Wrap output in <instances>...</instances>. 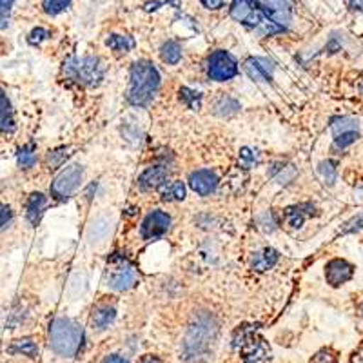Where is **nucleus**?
Instances as JSON below:
<instances>
[{
	"instance_id": "f257e3e1",
	"label": "nucleus",
	"mask_w": 363,
	"mask_h": 363,
	"mask_svg": "<svg viewBox=\"0 0 363 363\" xmlns=\"http://www.w3.org/2000/svg\"><path fill=\"white\" fill-rule=\"evenodd\" d=\"M231 17L262 35H277L293 22L289 0H233Z\"/></svg>"
},
{
	"instance_id": "f03ea898",
	"label": "nucleus",
	"mask_w": 363,
	"mask_h": 363,
	"mask_svg": "<svg viewBox=\"0 0 363 363\" xmlns=\"http://www.w3.org/2000/svg\"><path fill=\"white\" fill-rule=\"evenodd\" d=\"M160 87V73L157 67L147 60H138L131 66L129 74V87L125 93V99L131 106L144 108L157 95Z\"/></svg>"
},
{
	"instance_id": "7ed1b4c3",
	"label": "nucleus",
	"mask_w": 363,
	"mask_h": 363,
	"mask_svg": "<svg viewBox=\"0 0 363 363\" xmlns=\"http://www.w3.org/2000/svg\"><path fill=\"white\" fill-rule=\"evenodd\" d=\"M82 342V327L69 318H57L50 325V345L58 356L73 358L80 351Z\"/></svg>"
},
{
	"instance_id": "20e7f679",
	"label": "nucleus",
	"mask_w": 363,
	"mask_h": 363,
	"mask_svg": "<svg viewBox=\"0 0 363 363\" xmlns=\"http://www.w3.org/2000/svg\"><path fill=\"white\" fill-rule=\"evenodd\" d=\"M104 73H106V69H104L100 58L96 57L69 58L67 62H64V74L80 86H99L104 80Z\"/></svg>"
},
{
	"instance_id": "39448f33",
	"label": "nucleus",
	"mask_w": 363,
	"mask_h": 363,
	"mask_svg": "<svg viewBox=\"0 0 363 363\" xmlns=\"http://www.w3.org/2000/svg\"><path fill=\"white\" fill-rule=\"evenodd\" d=\"M104 281L113 291H128L135 287V284L138 281V272H136V267L128 258L113 255L108 260Z\"/></svg>"
},
{
	"instance_id": "423d86ee",
	"label": "nucleus",
	"mask_w": 363,
	"mask_h": 363,
	"mask_svg": "<svg viewBox=\"0 0 363 363\" xmlns=\"http://www.w3.org/2000/svg\"><path fill=\"white\" fill-rule=\"evenodd\" d=\"M238 74V64L227 51L218 50L207 58V77L215 82H227Z\"/></svg>"
},
{
	"instance_id": "0eeeda50",
	"label": "nucleus",
	"mask_w": 363,
	"mask_h": 363,
	"mask_svg": "<svg viewBox=\"0 0 363 363\" xmlns=\"http://www.w3.org/2000/svg\"><path fill=\"white\" fill-rule=\"evenodd\" d=\"M84 177V167L79 164L67 165L62 173L55 178V182L51 184V196L55 200H66L69 199L71 194L80 187V182Z\"/></svg>"
},
{
	"instance_id": "6e6552de",
	"label": "nucleus",
	"mask_w": 363,
	"mask_h": 363,
	"mask_svg": "<svg viewBox=\"0 0 363 363\" xmlns=\"http://www.w3.org/2000/svg\"><path fill=\"white\" fill-rule=\"evenodd\" d=\"M171 229V216L164 211L157 209L151 211L147 216L144 218L140 227V236L144 240H157L162 238L164 235H167V231Z\"/></svg>"
},
{
	"instance_id": "1a4fd4ad",
	"label": "nucleus",
	"mask_w": 363,
	"mask_h": 363,
	"mask_svg": "<svg viewBox=\"0 0 363 363\" xmlns=\"http://www.w3.org/2000/svg\"><path fill=\"white\" fill-rule=\"evenodd\" d=\"M354 274V267L343 258H333L325 264V280L330 287H340L347 284Z\"/></svg>"
},
{
	"instance_id": "9d476101",
	"label": "nucleus",
	"mask_w": 363,
	"mask_h": 363,
	"mask_svg": "<svg viewBox=\"0 0 363 363\" xmlns=\"http://www.w3.org/2000/svg\"><path fill=\"white\" fill-rule=\"evenodd\" d=\"M245 71H247V74L251 77L255 82L258 84H264V82H269V80L272 79V73H274V62L272 60H269V58H247L244 64Z\"/></svg>"
},
{
	"instance_id": "9b49d317",
	"label": "nucleus",
	"mask_w": 363,
	"mask_h": 363,
	"mask_svg": "<svg viewBox=\"0 0 363 363\" xmlns=\"http://www.w3.org/2000/svg\"><path fill=\"white\" fill-rule=\"evenodd\" d=\"M189 187L200 196H209L211 193H215L218 187V178L213 171L209 169H200L191 173L189 177Z\"/></svg>"
},
{
	"instance_id": "f8f14e48",
	"label": "nucleus",
	"mask_w": 363,
	"mask_h": 363,
	"mask_svg": "<svg viewBox=\"0 0 363 363\" xmlns=\"http://www.w3.org/2000/svg\"><path fill=\"white\" fill-rule=\"evenodd\" d=\"M167 177H169V171L165 169L164 165H153V167H147L140 174V178H138V187L142 191L158 189V187L164 186Z\"/></svg>"
},
{
	"instance_id": "ddd939ff",
	"label": "nucleus",
	"mask_w": 363,
	"mask_h": 363,
	"mask_svg": "<svg viewBox=\"0 0 363 363\" xmlns=\"http://www.w3.org/2000/svg\"><path fill=\"white\" fill-rule=\"evenodd\" d=\"M17 129V122H15V111L9 102L6 91L0 87V133L11 135Z\"/></svg>"
},
{
	"instance_id": "4468645a",
	"label": "nucleus",
	"mask_w": 363,
	"mask_h": 363,
	"mask_svg": "<svg viewBox=\"0 0 363 363\" xmlns=\"http://www.w3.org/2000/svg\"><path fill=\"white\" fill-rule=\"evenodd\" d=\"M45 206H48V199L42 193H31L29 194L28 202H26V218L31 225H37L44 216Z\"/></svg>"
},
{
	"instance_id": "2eb2a0df",
	"label": "nucleus",
	"mask_w": 363,
	"mask_h": 363,
	"mask_svg": "<svg viewBox=\"0 0 363 363\" xmlns=\"http://www.w3.org/2000/svg\"><path fill=\"white\" fill-rule=\"evenodd\" d=\"M278 258H280L278 251H274V249H271V247H265V249H262V251H258L252 255L251 265L256 272H265V271H269L272 265L277 264Z\"/></svg>"
},
{
	"instance_id": "dca6fc26",
	"label": "nucleus",
	"mask_w": 363,
	"mask_h": 363,
	"mask_svg": "<svg viewBox=\"0 0 363 363\" xmlns=\"http://www.w3.org/2000/svg\"><path fill=\"white\" fill-rule=\"evenodd\" d=\"M111 229H113L111 220H109L108 216H99L95 222L91 223L89 233H87V236H89V242H93V244L104 242V240L108 238L109 233H111Z\"/></svg>"
},
{
	"instance_id": "f3484780",
	"label": "nucleus",
	"mask_w": 363,
	"mask_h": 363,
	"mask_svg": "<svg viewBox=\"0 0 363 363\" xmlns=\"http://www.w3.org/2000/svg\"><path fill=\"white\" fill-rule=\"evenodd\" d=\"M160 194H162V200H165V202H180V200L186 199V194H187L186 184L180 180L165 182L160 189Z\"/></svg>"
},
{
	"instance_id": "a211bd4d",
	"label": "nucleus",
	"mask_w": 363,
	"mask_h": 363,
	"mask_svg": "<svg viewBox=\"0 0 363 363\" xmlns=\"http://www.w3.org/2000/svg\"><path fill=\"white\" fill-rule=\"evenodd\" d=\"M116 311L109 306L99 307V309L93 311V316H91V323H93V329L104 330L108 329L113 322H115Z\"/></svg>"
},
{
	"instance_id": "6ab92c4d",
	"label": "nucleus",
	"mask_w": 363,
	"mask_h": 363,
	"mask_svg": "<svg viewBox=\"0 0 363 363\" xmlns=\"http://www.w3.org/2000/svg\"><path fill=\"white\" fill-rule=\"evenodd\" d=\"M160 58L165 64H169V66H177V64L182 60L180 44L174 40L165 42V44L160 48Z\"/></svg>"
},
{
	"instance_id": "aec40b11",
	"label": "nucleus",
	"mask_w": 363,
	"mask_h": 363,
	"mask_svg": "<svg viewBox=\"0 0 363 363\" xmlns=\"http://www.w3.org/2000/svg\"><path fill=\"white\" fill-rule=\"evenodd\" d=\"M309 206H293L289 209H285V216H287V223H289L293 229H300L303 225V220L306 216H309L313 213V209L306 211Z\"/></svg>"
},
{
	"instance_id": "412c9836",
	"label": "nucleus",
	"mask_w": 363,
	"mask_h": 363,
	"mask_svg": "<svg viewBox=\"0 0 363 363\" xmlns=\"http://www.w3.org/2000/svg\"><path fill=\"white\" fill-rule=\"evenodd\" d=\"M106 45L111 48L113 51H118V53H128L135 48V40L129 35H109Z\"/></svg>"
},
{
	"instance_id": "4be33fe9",
	"label": "nucleus",
	"mask_w": 363,
	"mask_h": 363,
	"mask_svg": "<svg viewBox=\"0 0 363 363\" xmlns=\"http://www.w3.org/2000/svg\"><path fill=\"white\" fill-rule=\"evenodd\" d=\"M240 111V102L231 96H222L215 102V115L218 116H231Z\"/></svg>"
},
{
	"instance_id": "5701e85b",
	"label": "nucleus",
	"mask_w": 363,
	"mask_h": 363,
	"mask_svg": "<svg viewBox=\"0 0 363 363\" xmlns=\"http://www.w3.org/2000/svg\"><path fill=\"white\" fill-rule=\"evenodd\" d=\"M17 160L22 169H31V167L37 164V149H35V145L33 144L22 145V147L18 149Z\"/></svg>"
},
{
	"instance_id": "b1692460",
	"label": "nucleus",
	"mask_w": 363,
	"mask_h": 363,
	"mask_svg": "<svg viewBox=\"0 0 363 363\" xmlns=\"http://www.w3.org/2000/svg\"><path fill=\"white\" fill-rule=\"evenodd\" d=\"M180 100L186 104L187 108L193 109V111L202 108V93H200V91L191 89V87H182Z\"/></svg>"
},
{
	"instance_id": "393cba45",
	"label": "nucleus",
	"mask_w": 363,
	"mask_h": 363,
	"mask_svg": "<svg viewBox=\"0 0 363 363\" xmlns=\"http://www.w3.org/2000/svg\"><path fill=\"white\" fill-rule=\"evenodd\" d=\"M71 0H42V9H44L45 15H60L62 11H66L69 8Z\"/></svg>"
},
{
	"instance_id": "a878e982",
	"label": "nucleus",
	"mask_w": 363,
	"mask_h": 363,
	"mask_svg": "<svg viewBox=\"0 0 363 363\" xmlns=\"http://www.w3.org/2000/svg\"><path fill=\"white\" fill-rule=\"evenodd\" d=\"M330 129H333V135H340V133L345 131H358V122L352 118H336L333 120Z\"/></svg>"
},
{
	"instance_id": "bb28decb",
	"label": "nucleus",
	"mask_w": 363,
	"mask_h": 363,
	"mask_svg": "<svg viewBox=\"0 0 363 363\" xmlns=\"http://www.w3.org/2000/svg\"><path fill=\"white\" fill-rule=\"evenodd\" d=\"M11 351L21 352V354L29 356V358H35V356L38 354V347L35 345V342H31V340H18V342L13 343Z\"/></svg>"
},
{
	"instance_id": "cd10ccee",
	"label": "nucleus",
	"mask_w": 363,
	"mask_h": 363,
	"mask_svg": "<svg viewBox=\"0 0 363 363\" xmlns=\"http://www.w3.org/2000/svg\"><path fill=\"white\" fill-rule=\"evenodd\" d=\"M318 171H320V174H322L323 182H325V184H329V186H333V184L336 182V167L330 160L322 162V164H320V167H318Z\"/></svg>"
},
{
	"instance_id": "c85d7f7f",
	"label": "nucleus",
	"mask_w": 363,
	"mask_h": 363,
	"mask_svg": "<svg viewBox=\"0 0 363 363\" xmlns=\"http://www.w3.org/2000/svg\"><path fill=\"white\" fill-rule=\"evenodd\" d=\"M256 164H258V153H256L255 149L244 147L240 151V165H242V167L249 169V167H252V165Z\"/></svg>"
},
{
	"instance_id": "c756f323",
	"label": "nucleus",
	"mask_w": 363,
	"mask_h": 363,
	"mask_svg": "<svg viewBox=\"0 0 363 363\" xmlns=\"http://www.w3.org/2000/svg\"><path fill=\"white\" fill-rule=\"evenodd\" d=\"M356 138H358V131H345L340 133V135H335V147L345 149L351 144H354Z\"/></svg>"
},
{
	"instance_id": "7c9ffc66",
	"label": "nucleus",
	"mask_w": 363,
	"mask_h": 363,
	"mask_svg": "<svg viewBox=\"0 0 363 363\" xmlns=\"http://www.w3.org/2000/svg\"><path fill=\"white\" fill-rule=\"evenodd\" d=\"M17 0H0V28H6L9 24L13 6Z\"/></svg>"
},
{
	"instance_id": "2f4dec72",
	"label": "nucleus",
	"mask_w": 363,
	"mask_h": 363,
	"mask_svg": "<svg viewBox=\"0 0 363 363\" xmlns=\"http://www.w3.org/2000/svg\"><path fill=\"white\" fill-rule=\"evenodd\" d=\"M309 363H338V356L333 349H322L313 356Z\"/></svg>"
},
{
	"instance_id": "473e14b6",
	"label": "nucleus",
	"mask_w": 363,
	"mask_h": 363,
	"mask_svg": "<svg viewBox=\"0 0 363 363\" xmlns=\"http://www.w3.org/2000/svg\"><path fill=\"white\" fill-rule=\"evenodd\" d=\"M50 38V31L44 28H35L31 29V33L28 35V42L31 45H40L42 42L48 40Z\"/></svg>"
},
{
	"instance_id": "72a5a7b5",
	"label": "nucleus",
	"mask_w": 363,
	"mask_h": 363,
	"mask_svg": "<svg viewBox=\"0 0 363 363\" xmlns=\"http://www.w3.org/2000/svg\"><path fill=\"white\" fill-rule=\"evenodd\" d=\"M13 220V211L8 203L0 202V231Z\"/></svg>"
},
{
	"instance_id": "f704fd0d",
	"label": "nucleus",
	"mask_w": 363,
	"mask_h": 363,
	"mask_svg": "<svg viewBox=\"0 0 363 363\" xmlns=\"http://www.w3.org/2000/svg\"><path fill=\"white\" fill-rule=\"evenodd\" d=\"M67 157V149H57L53 153H50V165L51 167H57L64 162V158Z\"/></svg>"
},
{
	"instance_id": "c9c22d12",
	"label": "nucleus",
	"mask_w": 363,
	"mask_h": 363,
	"mask_svg": "<svg viewBox=\"0 0 363 363\" xmlns=\"http://www.w3.org/2000/svg\"><path fill=\"white\" fill-rule=\"evenodd\" d=\"M202 6L206 9H211V11H218V9L223 8V0H200Z\"/></svg>"
},
{
	"instance_id": "e433bc0d",
	"label": "nucleus",
	"mask_w": 363,
	"mask_h": 363,
	"mask_svg": "<svg viewBox=\"0 0 363 363\" xmlns=\"http://www.w3.org/2000/svg\"><path fill=\"white\" fill-rule=\"evenodd\" d=\"M363 227V215L356 216L354 220H351V222L347 223L345 231H358V229H362Z\"/></svg>"
},
{
	"instance_id": "4c0bfd02",
	"label": "nucleus",
	"mask_w": 363,
	"mask_h": 363,
	"mask_svg": "<svg viewBox=\"0 0 363 363\" xmlns=\"http://www.w3.org/2000/svg\"><path fill=\"white\" fill-rule=\"evenodd\" d=\"M104 363H129V362L124 358V356L111 354V356H108V358L104 359Z\"/></svg>"
},
{
	"instance_id": "58836bf2",
	"label": "nucleus",
	"mask_w": 363,
	"mask_h": 363,
	"mask_svg": "<svg viewBox=\"0 0 363 363\" xmlns=\"http://www.w3.org/2000/svg\"><path fill=\"white\" fill-rule=\"evenodd\" d=\"M140 363H160V359L157 356H144Z\"/></svg>"
},
{
	"instance_id": "ea45409f",
	"label": "nucleus",
	"mask_w": 363,
	"mask_h": 363,
	"mask_svg": "<svg viewBox=\"0 0 363 363\" xmlns=\"http://www.w3.org/2000/svg\"><path fill=\"white\" fill-rule=\"evenodd\" d=\"M354 9H363V0H349Z\"/></svg>"
},
{
	"instance_id": "a19ab883",
	"label": "nucleus",
	"mask_w": 363,
	"mask_h": 363,
	"mask_svg": "<svg viewBox=\"0 0 363 363\" xmlns=\"http://www.w3.org/2000/svg\"><path fill=\"white\" fill-rule=\"evenodd\" d=\"M352 363H363V352H358V354L352 356Z\"/></svg>"
}]
</instances>
